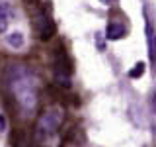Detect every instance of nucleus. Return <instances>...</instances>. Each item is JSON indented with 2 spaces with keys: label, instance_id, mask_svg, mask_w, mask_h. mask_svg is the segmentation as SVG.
<instances>
[{
  "label": "nucleus",
  "instance_id": "1a4fd4ad",
  "mask_svg": "<svg viewBox=\"0 0 156 147\" xmlns=\"http://www.w3.org/2000/svg\"><path fill=\"white\" fill-rule=\"evenodd\" d=\"M152 63L156 65V41H154V57H152Z\"/></svg>",
  "mask_w": 156,
  "mask_h": 147
},
{
  "label": "nucleus",
  "instance_id": "423d86ee",
  "mask_svg": "<svg viewBox=\"0 0 156 147\" xmlns=\"http://www.w3.org/2000/svg\"><path fill=\"white\" fill-rule=\"evenodd\" d=\"M6 43L12 49H20L23 45V33L22 32H12L10 36H6Z\"/></svg>",
  "mask_w": 156,
  "mask_h": 147
},
{
  "label": "nucleus",
  "instance_id": "0eeeda50",
  "mask_svg": "<svg viewBox=\"0 0 156 147\" xmlns=\"http://www.w3.org/2000/svg\"><path fill=\"white\" fill-rule=\"evenodd\" d=\"M144 69H146L144 63H136V65H135V67L129 71V77H131V78H139V77H143Z\"/></svg>",
  "mask_w": 156,
  "mask_h": 147
},
{
  "label": "nucleus",
  "instance_id": "20e7f679",
  "mask_svg": "<svg viewBox=\"0 0 156 147\" xmlns=\"http://www.w3.org/2000/svg\"><path fill=\"white\" fill-rule=\"evenodd\" d=\"M10 20H12V10H10L8 2L0 4V33H4L10 26Z\"/></svg>",
  "mask_w": 156,
  "mask_h": 147
},
{
  "label": "nucleus",
  "instance_id": "f03ea898",
  "mask_svg": "<svg viewBox=\"0 0 156 147\" xmlns=\"http://www.w3.org/2000/svg\"><path fill=\"white\" fill-rule=\"evenodd\" d=\"M62 124V110L58 106H51L39 116L35 126V141L39 145H49L58 134V127Z\"/></svg>",
  "mask_w": 156,
  "mask_h": 147
},
{
  "label": "nucleus",
  "instance_id": "f257e3e1",
  "mask_svg": "<svg viewBox=\"0 0 156 147\" xmlns=\"http://www.w3.org/2000/svg\"><path fill=\"white\" fill-rule=\"evenodd\" d=\"M6 85L23 114H31L39 98V81L26 65H8Z\"/></svg>",
  "mask_w": 156,
  "mask_h": 147
},
{
  "label": "nucleus",
  "instance_id": "7ed1b4c3",
  "mask_svg": "<svg viewBox=\"0 0 156 147\" xmlns=\"http://www.w3.org/2000/svg\"><path fill=\"white\" fill-rule=\"evenodd\" d=\"M37 32H39V37H41L43 41L51 39L53 33H55V24L51 22V18L45 16V14H41L39 20H37Z\"/></svg>",
  "mask_w": 156,
  "mask_h": 147
},
{
  "label": "nucleus",
  "instance_id": "6e6552de",
  "mask_svg": "<svg viewBox=\"0 0 156 147\" xmlns=\"http://www.w3.org/2000/svg\"><path fill=\"white\" fill-rule=\"evenodd\" d=\"M4 127H6V120H4V116H0V131H4Z\"/></svg>",
  "mask_w": 156,
  "mask_h": 147
},
{
  "label": "nucleus",
  "instance_id": "39448f33",
  "mask_svg": "<svg viewBox=\"0 0 156 147\" xmlns=\"http://www.w3.org/2000/svg\"><path fill=\"white\" fill-rule=\"evenodd\" d=\"M107 39H121L125 36V26L123 24H117V22H109V26H107Z\"/></svg>",
  "mask_w": 156,
  "mask_h": 147
}]
</instances>
